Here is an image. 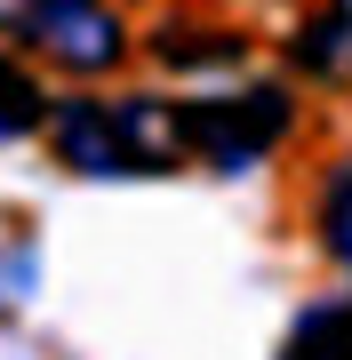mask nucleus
Here are the masks:
<instances>
[{"label":"nucleus","instance_id":"f257e3e1","mask_svg":"<svg viewBox=\"0 0 352 360\" xmlns=\"http://www.w3.org/2000/svg\"><path fill=\"white\" fill-rule=\"evenodd\" d=\"M48 136L80 176H152L193 153L184 104L169 96H65L48 112Z\"/></svg>","mask_w":352,"mask_h":360},{"label":"nucleus","instance_id":"f03ea898","mask_svg":"<svg viewBox=\"0 0 352 360\" xmlns=\"http://www.w3.org/2000/svg\"><path fill=\"white\" fill-rule=\"evenodd\" d=\"M0 32H16L65 72H112L129 56V32L105 0H0Z\"/></svg>","mask_w":352,"mask_h":360},{"label":"nucleus","instance_id":"7ed1b4c3","mask_svg":"<svg viewBox=\"0 0 352 360\" xmlns=\"http://www.w3.org/2000/svg\"><path fill=\"white\" fill-rule=\"evenodd\" d=\"M184 129H193V153L216 160V168H248L264 160L288 129V96L280 89H224V96H200L184 104Z\"/></svg>","mask_w":352,"mask_h":360},{"label":"nucleus","instance_id":"20e7f679","mask_svg":"<svg viewBox=\"0 0 352 360\" xmlns=\"http://www.w3.org/2000/svg\"><path fill=\"white\" fill-rule=\"evenodd\" d=\"M296 65L313 72V80H328V89H344V80H352V0H328L320 16H304Z\"/></svg>","mask_w":352,"mask_h":360},{"label":"nucleus","instance_id":"39448f33","mask_svg":"<svg viewBox=\"0 0 352 360\" xmlns=\"http://www.w3.org/2000/svg\"><path fill=\"white\" fill-rule=\"evenodd\" d=\"M280 360H352V296H328V304H313L296 328H288Z\"/></svg>","mask_w":352,"mask_h":360},{"label":"nucleus","instance_id":"423d86ee","mask_svg":"<svg viewBox=\"0 0 352 360\" xmlns=\"http://www.w3.org/2000/svg\"><path fill=\"white\" fill-rule=\"evenodd\" d=\"M40 120H48V104H40V80L16 65V56H0V136H32Z\"/></svg>","mask_w":352,"mask_h":360},{"label":"nucleus","instance_id":"0eeeda50","mask_svg":"<svg viewBox=\"0 0 352 360\" xmlns=\"http://www.w3.org/2000/svg\"><path fill=\"white\" fill-rule=\"evenodd\" d=\"M320 240H328V257L352 272V160L320 184Z\"/></svg>","mask_w":352,"mask_h":360}]
</instances>
